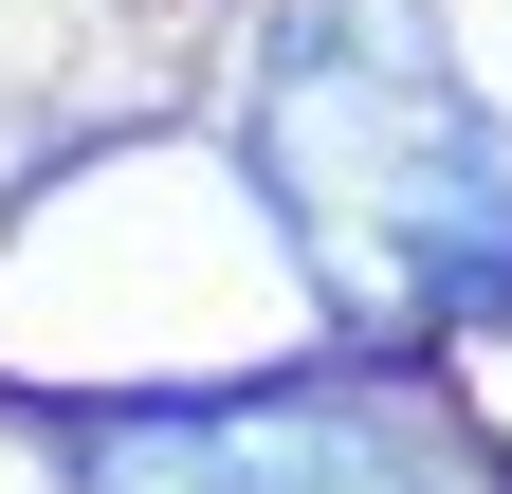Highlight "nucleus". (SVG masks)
Segmentation results:
<instances>
[{"label":"nucleus","mask_w":512,"mask_h":494,"mask_svg":"<svg viewBox=\"0 0 512 494\" xmlns=\"http://www.w3.org/2000/svg\"><path fill=\"white\" fill-rule=\"evenodd\" d=\"M256 202L348 330L512 312V129L403 19H311L256 74Z\"/></svg>","instance_id":"f257e3e1"},{"label":"nucleus","mask_w":512,"mask_h":494,"mask_svg":"<svg viewBox=\"0 0 512 494\" xmlns=\"http://www.w3.org/2000/svg\"><path fill=\"white\" fill-rule=\"evenodd\" d=\"M74 494H494L458 403L384 366H293V385H183V403H92L55 421Z\"/></svg>","instance_id":"f03ea898"}]
</instances>
